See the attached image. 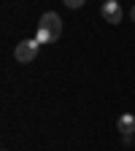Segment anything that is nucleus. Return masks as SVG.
I'll list each match as a JSON object with an SVG mask.
<instances>
[{
  "instance_id": "3",
  "label": "nucleus",
  "mask_w": 135,
  "mask_h": 151,
  "mask_svg": "<svg viewBox=\"0 0 135 151\" xmlns=\"http://www.w3.org/2000/svg\"><path fill=\"white\" fill-rule=\"evenodd\" d=\"M38 27H43V30H49L54 38H60V32H62V19H60V14L46 11V14L41 16V22H38Z\"/></svg>"
},
{
  "instance_id": "5",
  "label": "nucleus",
  "mask_w": 135,
  "mask_h": 151,
  "mask_svg": "<svg viewBox=\"0 0 135 151\" xmlns=\"http://www.w3.org/2000/svg\"><path fill=\"white\" fill-rule=\"evenodd\" d=\"M35 41H38V43H54L57 38H54V35H51L49 30H43V27H38V30H35Z\"/></svg>"
},
{
  "instance_id": "8",
  "label": "nucleus",
  "mask_w": 135,
  "mask_h": 151,
  "mask_svg": "<svg viewBox=\"0 0 135 151\" xmlns=\"http://www.w3.org/2000/svg\"><path fill=\"white\" fill-rule=\"evenodd\" d=\"M116 3H119V0H116Z\"/></svg>"
},
{
  "instance_id": "6",
  "label": "nucleus",
  "mask_w": 135,
  "mask_h": 151,
  "mask_svg": "<svg viewBox=\"0 0 135 151\" xmlns=\"http://www.w3.org/2000/svg\"><path fill=\"white\" fill-rule=\"evenodd\" d=\"M84 3H87V0H65V6H68V8H81Z\"/></svg>"
},
{
  "instance_id": "1",
  "label": "nucleus",
  "mask_w": 135,
  "mask_h": 151,
  "mask_svg": "<svg viewBox=\"0 0 135 151\" xmlns=\"http://www.w3.org/2000/svg\"><path fill=\"white\" fill-rule=\"evenodd\" d=\"M38 43L35 38H27V41H19L16 43V49H14V57H16V62H22V65H27V62H32L35 57H38Z\"/></svg>"
},
{
  "instance_id": "2",
  "label": "nucleus",
  "mask_w": 135,
  "mask_h": 151,
  "mask_svg": "<svg viewBox=\"0 0 135 151\" xmlns=\"http://www.w3.org/2000/svg\"><path fill=\"white\" fill-rule=\"evenodd\" d=\"M100 14H103V19L108 24H119L122 16H124V11H122V6L116 3V0H105V3L100 6Z\"/></svg>"
},
{
  "instance_id": "4",
  "label": "nucleus",
  "mask_w": 135,
  "mask_h": 151,
  "mask_svg": "<svg viewBox=\"0 0 135 151\" xmlns=\"http://www.w3.org/2000/svg\"><path fill=\"white\" fill-rule=\"evenodd\" d=\"M116 127H119L122 135H135V113H122Z\"/></svg>"
},
{
  "instance_id": "7",
  "label": "nucleus",
  "mask_w": 135,
  "mask_h": 151,
  "mask_svg": "<svg viewBox=\"0 0 135 151\" xmlns=\"http://www.w3.org/2000/svg\"><path fill=\"white\" fill-rule=\"evenodd\" d=\"M130 19H132V22H135V6L130 8Z\"/></svg>"
}]
</instances>
